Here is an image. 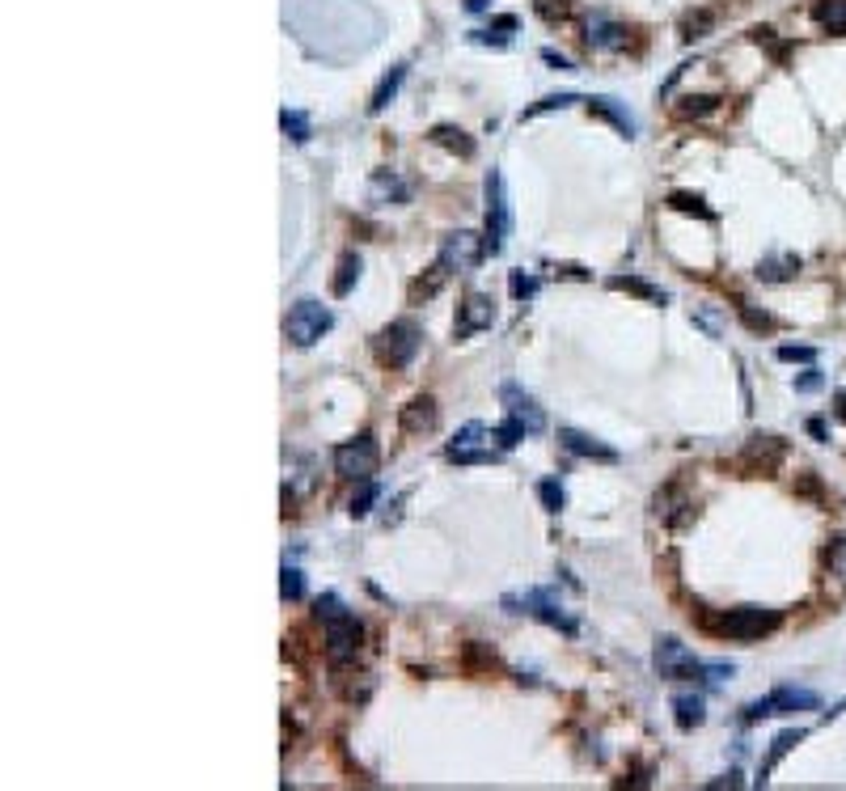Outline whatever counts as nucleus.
<instances>
[{
  "label": "nucleus",
  "instance_id": "f257e3e1",
  "mask_svg": "<svg viewBox=\"0 0 846 791\" xmlns=\"http://www.w3.org/2000/svg\"><path fill=\"white\" fill-rule=\"evenodd\" d=\"M284 26L309 56L339 59L356 56L381 39V14L364 0H284Z\"/></svg>",
  "mask_w": 846,
  "mask_h": 791
},
{
  "label": "nucleus",
  "instance_id": "f03ea898",
  "mask_svg": "<svg viewBox=\"0 0 846 791\" xmlns=\"http://www.w3.org/2000/svg\"><path fill=\"white\" fill-rule=\"evenodd\" d=\"M314 614H318V623L326 626V656H331V665H347V660H356V656H360V643H364L360 618L347 610L334 593H322L318 610H314Z\"/></svg>",
  "mask_w": 846,
  "mask_h": 791
},
{
  "label": "nucleus",
  "instance_id": "7ed1b4c3",
  "mask_svg": "<svg viewBox=\"0 0 846 791\" xmlns=\"http://www.w3.org/2000/svg\"><path fill=\"white\" fill-rule=\"evenodd\" d=\"M504 610H508V614H529V618L555 626V631H563V635H580V623L563 610V601H559L555 588H525V593H508V597H504Z\"/></svg>",
  "mask_w": 846,
  "mask_h": 791
},
{
  "label": "nucleus",
  "instance_id": "20e7f679",
  "mask_svg": "<svg viewBox=\"0 0 846 791\" xmlns=\"http://www.w3.org/2000/svg\"><path fill=\"white\" fill-rule=\"evenodd\" d=\"M783 614L778 610H762V605H741V610H723L715 618H707V626L720 639H736V643H753V639L778 631Z\"/></svg>",
  "mask_w": 846,
  "mask_h": 791
},
{
  "label": "nucleus",
  "instance_id": "39448f33",
  "mask_svg": "<svg viewBox=\"0 0 846 791\" xmlns=\"http://www.w3.org/2000/svg\"><path fill=\"white\" fill-rule=\"evenodd\" d=\"M419 343H423V331H419L411 318H398V322H389V326L377 331L373 351L386 368H411V360L419 356Z\"/></svg>",
  "mask_w": 846,
  "mask_h": 791
},
{
  "label": "nucleus",
  "instance_id": "423d86ee",
  "mask_svg": "<svg viewBox=\"0 0 846 791\" xmlns=\"http://www.w3.org/2000/svg\"><path fill=\"white\" fill-rule=\"evenodd\" d=\"M377 461H381V444H377L373 432H360L356 441H347L334 449V474L343 483H373Z\"/></svg>",
  "mask_w": 846,
  "mask_h": 791
},
{
  "label": "nucleus",
  "instance_id": "0eeeda50",
  "mask_svg": "<svg viewBox=\"0 0 846 791\" xmlns=\"http://www.w3.org/2000/svg\"><path fill=\"white\" fill-rule=\"evenodd\" d=\"M331 326H334V314L322 301H314V296H301L288 309V318H284V334H288L292 348H314Z\"/></svg>",
  "mask_w": 846,
  "mask_h": 791
},
{
  "label": "nucleus",
  "instance_id": "6e6552de",
  "mask_svg": "<svg viewBox=\"0 0 846 791\" xmlns=\"http://www.w3.org/2000/svg\"><path fill=\"white\" fill-rule=\"evenodd\" d=\"M487 254H504L508 237H513V208H508V195H504V174L500 169H487Z\"/></svg>",
  "mask_w": 846,
  "mask_h": 791
},
{
  "label": "nucleus",
  "instance_id": "1a4fd4ad",
  "mask_svg": "<svg viewBox=\"0 0 846 791\" xmlns=\"http://www.w3.org/2000/svg\"><path fill=\"white\" fill-rule=\"evenodd\" d=\"M444 458L458 461V466H491V461L504 458V449H496V441H491V428H487V423H466V428L449 441Z\"/></svg>",
  "mask_w": 846,
  "mask_h": 791
},
{
  "label": "nucleus",
  "instance_id": "9d476101",
  "mask_svg": "<svg viewBox=\"0 0 846 791\" xmlns=\"http://www.w3.org/2000/svg\"><path fill=\"white\" fill-rule=\"evenodd\" d=\"M652 665H656V673L660 677H669V681H707V665L698 660V656L681 643V639H673V635H665V639H656V652H652Z\"/></svg>",
  "mask_w": 846,
  "mask_h": 791
},
{
  "label": "nucleus",
  "instance_id": "9b49d317",
  "mask_svg": "<svg viewBox=\"0 0 846 791\" xmlns=\"http://www.w3.org/2000/svg\"><path fill=\"white\" fill-rule=\"evenodd\" d=\"M487 259V233H474V229H458L441 241V259L436 263L453 276V271H474V267Z\"/></svg>",
  "mask_w": 846,
  "mask_h": 791
},
{
  "label": "nucleus",
  "instance_id": "f8f14e48",
  "mask_svg": "<svg viewBox=\"0 0 846 791\" xmlns=\"http://www.w3.org/2000/svg\"><path fill=\"white\" fill-rule=\"evenodd\" d=\"M821 698L813 690H800V686H778L770 690L766 698L750 703L745 707V723H758V720H770V715H791V711H817Z\"/></svg>",
  "mask_w": 846,
  "mask_h": 791
},
{
  "label": "nucleus",
  "instance_id": "ddd939ff",
  "mask_svg": "<svg viewBox=\"0 0 846 791\" xmlns=\"http://www.w3.org/2000/svg\"><path fill=\"white\" fill-rule=\"evenodd\" d=\"M500 403H504V411H508V419H513V423L525 432V436H538V432L546 428V415H541V406L533 403V398H529V394L516 386V381H504V386H500Z\"/></svg>",
  "mask_w": 846,
  "mask_h": 791
},
{
  "label": "nucleus",
  "instance_id": "4468645a",
  "mask_svg": "<svg viewBox=\"0 0 846 791\" xmlns=\"http://www.w3.org/2000/svg\"><path fill=\"white\" fill-rule=\"evenodd\" d=\"M491 326H496V301H491L487 292H470V296L458 305L453 334H458V339H470V334L491 331Z\"/></svg>",
  "mask_w": 846,
  "mask_h": 791
},
{
  "label": "nucleus",
  "instance_id": "2eb2a0df",
  "mask_svg": "<svg viewBox=\"0 0 846 791\" xmlns=\"http://www.w3.org/2000/svg\"><path fill=\"white\" fill-rule=\"evenodd\" d=\"M559 444L568 449L571 458H593V461H618V449L605 441H596L580 428H559Z\"/></svg>",
  "mask_w": 846,
  "mask_h": 791
},
{
  "label": "nucleus",
  "instance_id": "dca6fc26",
  "mask_svg": "<svg viewBox=\"0 0 846 791\" xmlns=\"http://www.w3.org/2000/svg\"><path fill=\"white\" fill-rule=\"evenodd\" d=\"M411 199V182L398 178L394 169H377L373 178H368V204H377V208H386V204H406Z\"/></svg>",
  "mask_w": 846,
  "mask_h": 791
},
{
  "label": "nucleus",
  "instance_id": "f3484780",
  "mask_svg": "<svg viewBox=\"0 0 846 791\" xmlns=\"http://www.w3.org/2000/svg\"><path fill=\"white\" fill-rule=\"evenodd\" d=\"M626 39H631V30H626L623 22H614V17H605V14L588 17V47H596V51H623Z\"/></svg>",
  "mask_w": 846,
  "mask_h": 791
},
{
  "label": "nucleus",
  "instance_id": "a211bd4d",
  "mask_svg": "<svg viewBox=\"0 0 846 791\" xmlns=\"http://www.w3.org/2000/svg\"><path fill=\"white\" fill-rule=\"evenodd\" d=\"M588 111H593V114H601V119H610V123L618 127L623 136H635V132H639L635 114L626 111L623 102H618V97H610V94H601V97H588Z\"/></svg>",
  "mask_w": 846,
  "mask_h": 791
},
{
  "label": "nucleus",
  "instance_id": "6ab92c4d",
  "mask_svg": "<svg viewBox=\"0 0 846 791\" xmlns=\"http://www.w3.org/2000/svg\"><path fill=\"white\" fill-rule=\"evenodd\" d=\"M800 741H805V728H787V732H778L775 741H770V753H766V762L758 766V787H766V783H770V770H775V766L783 762V758H787Z\"/></svg>",
  "mask_w": 846,
  "mask_h": 791
},
{
  "label": "nucleus",
  "instance_id": "aec40b11",
  "mask_svg": "<svg viewBox=\"0 0 846 791\" xmlns=\"http://www.w3.org/2000/svg\"><path fill=\"white\" fill-rule=\"evenodd\" d=\"M432 428H436V403L423 394V398H415V403L403 411V432L419 436V432H432Z\"/></svg>",
  "mask_w": 846,
  "mask_h": 791
},
{
  "label": "nucleus",
  "instance_id": "412c9836",
  "mask_svg": "<svg viewBox=\"0 0 846 791\" xmlns=\"http://www.w3.org/2000/svg\"><path fill=\"white\" fill-rule=\"evenodd\" d=\"M406 72H411V64H394V68L381 77V85L373 89V102H368V111H373V114L386 111L389 102H394V94H398V85L406 81Z\"/></svg>",
  "mask_w": 846,
  "mask_h": 791
},
{
  "label": "nucleus",
  "instance_id": "4be33fe9",
  "mask_svg": "<svg viewBox=\"0 0 846 791\" xmlns=\"http://www.w3.org/2000/svg\"><path fill=\"white\" fill-rule=\"evenodd\" d=\"M614 292H631V296H643V301H652V305H665L669 301V292H660L656 284H648V279H639V276H610L605 279Z\"/></svg>",
  "mask_w": 846,
  "mask_h": 791
},
{
  "label": "nucleus",
  "instance_id": "5701e85b",
  "mask_svg": "<svg viewBox=\"0 0 846 791\" xmlns=\"http://www.w3.org/2000/svg\"><path fill=\"white\" fill-rule=\"evenodd\" d=\"M360 254L356 250H343V259H339V267H334V284L331 292L334 296H351V288H356V279H360Z\"/></svg>",
  "mask_w": 846,
  "mask_h": 791
},
{
  "label": "nucleus",
  "instance_id": "b1692460",
  "mask_svg": "<svg viewBox=\"0 0 846 791\" xmlns=\"http://www.w3.org/2000/svg\"><path fill=\"white\" fill-rule=\"evenodd\" d=\"M800 271V259L796 254H778V259H762L758 263V279L762 284H783V279H791Z\"/></svg>",
  "mask_w": 846,
  "mask_h": 791
},
{
  "label": "nucleus",
  "instance_id": "393cba45",
  "mask_svg": "<svg viewBox=\"0 0 846 791\" xmlns=\"http://www.w3.org/2000/svg\"><path fill=\"white\" fill-rule=\"evenodd\" d=\"M669 208L681 212V216H698V221H715V208H707V199L694 191H673L669 195Z\"/></svg>",
  "mask_w": 846,
  "mask_h": 791
},
{
  "label": "nucleus",
  "instance_id": "a878e982",
  "mask_svg": "<svg viewBox=\"0 0 846 791\" xmlns=\"http://www.w3.org/2000/svg\"><path fill=\"white\" fill-rule=\"evenodd\" d=\"M813 17H817L821 30H830V34H846V0H817Z\"/></svg>",
  "mask_w": 846,
  "mask_h": 791
},
{
  "label": "nucleus",
  "instance_id": "bb28decb",
  "mask_svg": "<svg viewBox=\"0 0 846 791\" xmlns=\"http://www.w3.org/2000/svg\"><path fill=\"white\" fill-rule=\"evenodd\" d=\"M673 715H678V728H686V732L707 720V711H703V698L698 695H678L673 698Z\"/></svg>",
  "mask_w": 846,
  "mask_h": 791
},
{
  "label": "nucleus",
  "instance_id": "cd10ccee",
  "mask_svg": "<svg viewBox=\"0 0 846 791\" xmlns=\"http://www.w3.org/2000/svg\"><path fill=\"white\" fill-rule=\"evenodd\" d=\"M432 140H436V144H444V149H453V153H461V157H474V140L466 136L461 127H453V123L432 127Z\"/></svg>",
  "mask_w": 846,
  "mask_h": 791
},
{
  "label": "nucleus",
  "instance_id": "c85d7f7f",
  "mask_svg": "<svg viewBox=\"0 0 846 791\" xmlns=\"http://www.w3.org/2000/svg\"><path fill=\"white\" fill-rule=\"evenodd\" d=\"M516 30V17H500L491 30H474L470 42H478V47H508V34Z\"/></svg>",
  "mask_w": 846,
  "mask_h": 791
},
{
  "label": "nucleus",
  "instance_id": "c756f323",
  "mask_svg": "<svg viewBox=\"0 0 846 791\" xmlns=\"http://www.w3.org/2000/svg\"><path fill=\"white\" fill-rule=\"evenodd\" d=\"M715 106H720V97L715 94H686L678 102V114L681 119H703V114H711Z\"/></svg>",
  "mask_w": 846,
  "mask_h": 791
},
{
  "label": "nucleus",
  "instance_id": "7c9ffc66",
  "mask_svg": "<svg viewBox=\"0 0 846 791\" xmlns=\"http://www.w3.org/2000/svg\"><path fill=\"white\" fill-rule=\"evenodd\" d=\"M444 279H449V271H444V267L436 263V267H432V276H428V279H415V284H411V305H423V301H432V296L441 292Z\"/></svg>",
  "mask_w": 846,
  "mask_h": 791
},
{
  "label": "nucleus",
  "instance_id": "2f4dec72",
  "mask_svg": "<svg viewBox=\"0 0 846 791\" xmlns=\"http://www.w3.org/2000/svg\"><path fill=\"white\" fill-rule=\"evenodd\" d=\"M538 500L546 513H563V504H568V491H563V483L559 478H541L538 483Z\"/></svg>",
  "mask_w": 846,
  "mask_h": 791
},
{
  "label": "nucleus",
  "instance_id": "473e14b6",
  "mask_svg": "<svg viewBox=\"0 0 846 791\" xmlns=\"http://www.w3.org/2000/svg\"><path fill=\"white\" fill-rule=\"evenodd\" d=\"M279 597H284V601H301V597H305V576H301L296 568H288V563L279 568Z\"/></svg>",
  "mask_w": 846,
  "mask_h": 791
},
{
  "label": "nucleus",
  "instance_id": "72a5a7b5",
  "mask_svg": "<svg viewBox=\"0 0 846 791\" xmlns=\"http://www.w3.org/2000/svg\"><path fill=\"white\" fill-rule=\"evenodd\" d=\"M279 127H284L296 144H305V140L314 136V127H309V114L305 111H284V114H279Z\"/></svg>",
  "mask_w": 846,
  "mask_h": 791
},
{
  "label": "nucleus",
  "instance_id": "f704fd0d",
  "mask_svg": "<svg viewBox=\"0 0 846 791\" xmlns=\"http://www.w3.org/2000/svg\"><path fill=\"white\" fill-rule=\"evenodd\" d=\"M571 102H580V94H550V97H541V102H533V106H525V111H521V123H525V119H538L541 111H563V106H571Z\"/></svg>",
  "mask_w": 846,
  "mask_h": 791
},
{
  "label": "nucleus",
  "instance_id": "c9c22d12",
  "mask_svg": "<svg viewBox=\"0 0 846 791\" xmlns=\"http://www.w3.org/2000/svg\"><path fill=\"white\" fill-rule=\"evenodd\" d=\"M508 292H513V301H529V296H538V276H529V271H513V276H508Z\"/></svg>",
  "mask_w": 846,
  "mask_h": 791
},
{
  "label": "nucleus",
  "instance_id": "e433bc0d",
  "mask_svg": "<svg viewBox=\"0 0 846 791\" xmlns=\"http://www.w3.org/2000/svg\"><path fill=\"white\" fill-rule=\"evenodd\" d=\"M533 14L541 22H563L571 14V0H533Z\"/></svg>",
  "mask_w": 846,
  "mask_h": 791
},
{
  "label": "nucleus",
  "instance_id": "4c0bfd02",
  "mask_svg": "<svg viewBox=\"0 0 846 791\" xmlns=\"http://www.w3.org/2000/svg\"><path fill=\"white\" fill-rule=\"evenodd\" d=\"M711 22H715V17H711V14H690V17H686V22H681V39H686V42L703 39V34H707V30H711Z\"/></svg>",
  "mask_w": 846,
  "mask_h": 791
},
{
  "label": "nucleus",
  "instance_id": "58836bf2",
  "mask_svg": "<svg viewBox=\"0 0 846 791\" xmlns=\"http://www.w3.org/2000/svg\"><path fill=\"white\" fill-rule=\"evenodd\" d=\"M377 496H381V486H377V483H364V491L356 496V500H351V516H368V513H373Z\"/></svg>",
  "mask_w": 846,
  "mask_h": 791
},
{
  "label": "nucleus",
  "instance_id": "ea45409f",
  "mask_svg": "<svg viewBox=\"0 0 846 791\" xmlns=\"http://www.w3.org/2000/svg\"><path fill=\"white\" fill-rule=\"evenodd\" d=\"M825 563H830L833 576H842V580H846V538L830 541V550H825Z\"/></svg>",
  "mask_w": 846,
  "mask_h": 791
},
{
  "label": "nucleus",
  "instance_id": "a19ab883",
  "mask_svg": "<svg viewBox=\"0 0 846 791\" xmlns=\"http://www.w3.org/2000/svg\"><path fill=\"white\" fill-rule=\"evenodd\" d=\"M775 356L783 364H813V360H817V351H813V348H791V343H787V348H778Z\"/></svg>",
  "mask_w": 846,
  "mask_h": 791
},
{
  "label": "nucleus",
  "instance_id": "79ce46f5",
  "mask_svg": "<svg viewBox=\"0 0 846 791\" xmlns=\"http://www.w3.org/2000/svg\"><path fill=\"white\" fill-rule=\"evenodd\" d=\"M741 318L750 322L753 331H775V318H770V314H758V309H750V305H741Z\"/></svg>",
  "mask_w": 846,
  "mask_h": 791
},
{
  "label": "nucleus",
  "instance_id": "37998d69",
  "mask_svg": "<svg viewBox=\"0 0 846 791\" xmlns=\"http://www.w3.org/2000/svg\"><path fill=\"white\" fill-rule=\"evenodd\" d=\"M753 42H758V47H770L775 56H783V42L775 39V30H770V26H758V30H753Z\"/></svg>",
  "mask_w": 846,
  "mask_h": 791
},
{
  "label": "nucleus",
  "instance_id": "c03bdc74",
  "mask_svg": "<svg viewBox=\"0 0 846 791\" xmlns=\"http://www.w3.org/2000/svg\"><path fill=\"white\" fill-rule=\"evenodd\" d=\"M821 381H825V377H821L817 368H808L805 377H796V389H800V394H813V389H821Z\"/></svg>",
  "mask_w": 846,
  "mask_h": 791
},
{
  "label": "nucleus",
  "instance_id": "a18cd8bd",
  "mask_svg": "<svg viewBox=\"0 0 846 791\" xmlns=\"http://www.w3.org/2000/svg\"><path fill=\"white\" fill-rule=\"evenodd\" d=\"M541 59H546V64H555L559 72H576V64H571L568 56H559V51H550V47H546V51H541Z\"/></svg>",
  "mask_w": 846,
  "mask_h": 791
},
{
  "label": "nucleus",
  "instance_id": "49530a36",
  "mask_svg": "<svg viewBox=\"0 0 846 791\" xmlns=\"http://www.w3.org/2000/svg\"><path fill=\"white\" fill-rule=\"evenodd\" d=\"M833 415L846 423V389H838V394H833Z\"/></svg>",
  "mask_w": 846,
  "mask_h": 791
},
{
  "label": "nucleus",
  "instance_id": "de8ad7c7",
  "mask_svg": "<svg viewBox=\"0 0 846 791\" xmlns=\"http://www.w3.org/2000/svg\"><path fill=\"white\" fill-rule=\"evenodd\" d=\"M736 778H741V775L732 770V775H723V778H711L707 787H736Z\"/></svg>",
  "mask_w": 846,
  "mask_h": 791
},
{
  "label": "nucleus",
  "instance_id": "09e8293b",
  "mask_svg": "<svg viewBox=\"0 0 846 791\" xmlns=\"http://www.w3.org/2000/svg\"><path fill=\"white\" fill-rule=\"evenodd\" d=\"M808 432H813L817 441H825V423H821V419H808Z\"/></svg>",
  "mask_w": 846,
  "mask_h": 791
},
{
  "label": "nucleus",
  "instance_id": "8fccbe9b",
  "mask_svg": "<svg viewBox=\"0 0 846 791\" xmlns=\"http://www.w3.org/2000/svg\"><path fill=\"white\" fill-rule=\"evenodd\" d=\"M487 5H491V0H466V9H470V14H483Z\"/></svg>",
  "mask_w": 846,
  "mask_h": 791
}]
</instances>
